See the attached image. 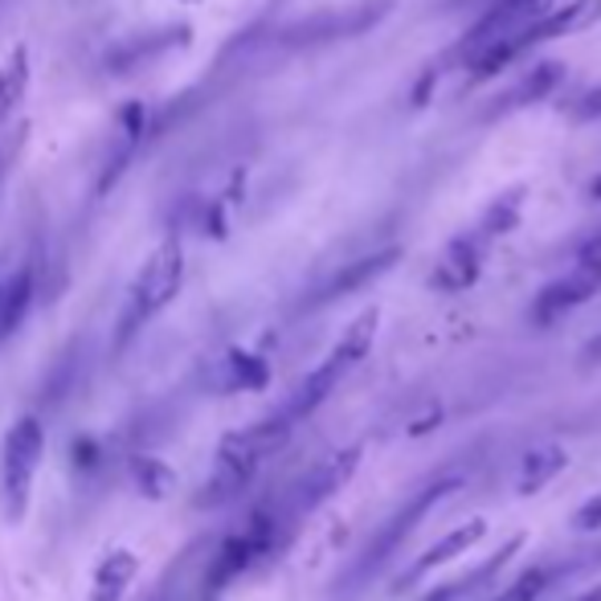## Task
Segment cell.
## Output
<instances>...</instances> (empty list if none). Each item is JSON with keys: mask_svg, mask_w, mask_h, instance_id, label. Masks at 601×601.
Masks as SVG:
<instances>
[{"mask_svg": "<svg viewBox=\"0 0 601 601\" xmlns=\"http://www.w3.org/2000/svg\"><path fill=\"white\" fill-rule=\"evenodd\" d=\"M515 221H520V188L500 200H491V209L483 214V221H479V234H483V238H500V234H512Z\"/></svg>", "mask_w": 601, "mask_h": 601, "instance_id": "22", "label": "cell"}, {"mask_svg": "<svg viewBox=\"0 0 601 601\" xmlns=\"http://www.w3.org/2000/svg\"><path fill=\"white\" fill-rule=\"evenodd\" d=\"M520 544H524V536L508 540V544H503V549L495 552V556H491V561L483 564V569H475V573L463 577V581H451V585H439V589H434V593H426V598H422V601H454V598H463V593H471V589H479V585H483V581H487L491 573H500L503 564L512 561L515 552H520Z\"/></svg>", "mask_w": 601, "mask_h": 601, "instance_id": "18", "label": "cell"}, {"mask_svg": "<svg viewBox=\"0 0 601 601\" xmlns=\"http://www.w3.org/2000/svg\"><path fill=\"white\" fill-rule=\"evenodd\" d=\"M483 532H487V524H483L479 515H475V520H466V524H459L454 532H446L434 549H426L414 564H410V573L401 577V585H414V581H422V577L439 573V569H446L451 561H459L463 552H471L479 540H483Z\"/></svg>", "mask_w": 601, "mask_h": 601, "instance_id": "8", "label": "cell"}, {"mask_svg": "<svg viewBox=\"0 0 601 601\" xmlns=\"http://www.w3.org/2000/svg\"><path fill=\"white\" fill-rule=\"evenodd\" d=\"M601 290V258H585L581 266H573L569 275H561L556 283L540 290L536 303H532V319L536 324H552L561 319L564 312H573L581 303H589Z\"/></svg>", "mask_w": 601, "mask_h": 601, "instance_id": "5", "label": "cell"}, {"mask_svg": "<svg viewBox=\"0 0 601 601\" xmlns=\"http://www.w3.org/2000/svg\"><path fill=\"white\" fill-rule=\"evenodd\" d=\"M573 528L577 532H593V528H601V495H593V500H585L577 508Z\"/></svg>", "mask_w": 601, "mask_h": 601, "instance_id": "24", "label": "cell"}, {"mask_svg": "<svg viewBox=\"0 0 601 601\" xmlns=\"http://www.w3.org/2000/svg\"><path fill=\"white\" fill-rule=\"evenodd\" d=\"M270 364L250 352H226V361L217 364V385L226 393H246V388H266Z\"/></svg>", "mask_w": 601, "mask_h": 601, "instance_id": "15", "label": "cell"}, {"mask_svg": "<svg viewBox=\"0 0 601 601\" xmlns=\"http://www.w3.org/2000/svg\"><path fill=\"white\" fill-rule=\"evenodd\" d=\"M564 463H569L564 446H552V442L532 446V454L524 459V471H520V495H532V491L549 487L552 479L564 471Z\"/></svg>", "mask_w": 601, "mask_h": 601, "instance_id": "17", "label": "cell"}, {"mask_svg": "<svg viewBox=\"0 0 601 601\" xmlns=\"http://www.w3.org/2000/svg\"><path fill=\"white\" fill-rule=\"evenodd\" d=\"M601 17V0H573V4H561V9H549L540 17L536 26L528 29V46H540V41L564 38V33H577V29L593 26Z\"/></svg>", "mask_w": 601, "mask_h": 601, "instance_id": "11", "label": "cell"}, {"mask_svg": "<svg viewBox=\"0 0 601 601\" xmlns=\"http://www.w3.org/2000/svg\"><path fill=\"white\" fill-rule=\"evenodd\" d=\"M344 373H348V368H344L336 356H327V361L319 364L315 373L303 376L299 388L290 393V401L283 405V410H278V414H287L290 422H303V417H312L315 410H319V405L327 401V393L339 385V376H344Z\"/></svg>", "mask_w": 601, "mask_h": 601, "instance_id": "10", "label": "cell"}, {"mask_svg": "<svg viewBox=\"0 0 601 601\" xmlns=\"http://www.w3.org/2000/svg\"><path fill=\"white\" fill-rule=\"evenodd\" d=\"M549 9H552L549 0H495L487 13L475 21V29L466 33V53L487 46V41L520 38V33H528Z\"/></svg>", "mask_w": 601, "mask_h": 601, "instance_id": "6", "label": "cell"}, {"mask_svg": "<svg viewBox=\"0 0 601 601\" xmlns=\"http://www.w3.org/2000/svg\"><path fill=\"white\" fill-rule=\"evenodd\" d=\"M373 339H376V312H364L361 319H352L348 332L339 336V344L332 348V356H336L344 368H352V364H361L364 356H368Z\"/></svg>", "mask_w": 601, "mask_h": 601, "instance_id": "20", "label": "cell"}, {"mask_svg": "<svg viewBox=\"0 0 601 601\" xmlns=\"http://www.w3.org/2000/svg\"><path fill=\"white\" fill-rule=\"evenodd\" d=\"M180 283H185V250L176 242H164L131 283V299H127V312L119 319V344L136 336L156 312H164L180 290Z\"/></svg>", "mask_w": 601, "mask_h": 601, "instance_id": "1", "label": "cell"}, {"mask_svg": "<svg viewBox=\"0 0 601 601\" xmlns=\"http://www.w3.org/2000/svg\"><path fill=\"white\" fill-rule=\"evenodd\" d=\"M401 258V250L397 246H388V250H381V254H368V258H361V263H352V266H344L332 283H327L319 295H315V303H332V299H339V295H352V290H361L364 283H373V278H381L388 270V266L397 263Z\"/></svg>", "mask_w": 601, "mask_h": 601, "instance_id": "13", "label": "cell"}, {"mask_svg": "<svg viewBox=\"0 0 601 601\" xmlns=\"http://www.w3.org/2000/svg\"><path fill=\"white\" fill-rule=\"evenodd\" d=\"M564 78V66L561 62H540V66H532L520 82H515L503 99H495L500 107L491 115H508V111H520V107H532V102H540V99H549L552 90H556V82Z\"/></svg>", "mask_w": 601, "mask_h": 601, "instance_id": "12", "label": "cell"}, {"mask_svg": "<svg viewBox=\"0 0 601 601\" xmlns=\"http://www.w3.org/2000/svg\"><path fill=\"white\" fill-rule=\"evenodd\" d=\"M552 585V569H528V573H520L512 581V585L503 589L500 598H491V601H540V593Z\"/></svg>", "mask_w": 601, "mask_h": 601, "instance_id": "23", "label": "cell"}, {"mask_svg": "<svg viewBox=\"0 0 601 601\" xmlns=\"http://www.w3.org/2000/svg\"><path fill=\"white\" fill-rule=\"evenodd\" d=\"M46 454V430L38 417H21L9 426L4 442H0V495L13 520H21V512L29 508V487Z\"/></svg>", "mask_w": 601, "mask_h": 601, "instance_id": "2", "label": "cell"}, {"mask_svg": "<svg viewBox=\"0 0 601 601\" xmlns=\"http://www.w3.org/2000/svg\"><path fill=\"white\" fill-rule=\"evenodd\" d=\"M585 361H598V364H601V336H593V339L585 344Z\"/></svg>", "mask_w": 601, "mask_h": 601, "instance_id": "26", "label": "cell"}, {"mask_svg": "<svg viewBox=\"0 0 601 601\" xmlns=\"http://www.w3.org/2000/svg\"><path fill=\"white\" fill-rule=\"evenodd\" d=\"M459 483H463V479L459 475H439V479H430L426 487L417 491L414 500L405 503V508H397V512L388 515V524L381 528V532H376L373 540H368V549L361 552V561H356V569H352L348 573V585H361L364 577L368 573H376V569H381V564L388 561V556H393V552L401 549V540L410 536V532H414L417 524H422V520H426L430 512H434V503L442 500V495H451L454 487H459Z\"/></svg>", "mask_w": 601, "mask_h": 601, "instance_id": "3", "label": "cell"}, {"mask_svg": "<svg viewBox=\"0 0 601 601\" xmlns=\"http://www.w3.org/2000/svg\"><path fill=\"white\" fill-rule=\"evenodd\" d=\"M263 466V454L246 439V430L238 434H226L217 442V459H214V475H209V487L200 495V503H229L238 491L250 487V479L258 475Z\"/></svg>", "mask_w": 601, "mask_h": 601, "instance_id": "4", "label": "cell"}, {"mask_svg": "<svg viewBox=\"0 0 601 601\" xmlns=\"http://www.w3.org/2000/svg\"><path fill=\"white\" fill-rule=\"evenodd\" d=\"M356 466H361V446H344V451L327 454L324 463L315 466L312 475L299 483V491H295V512H312V508H319L324 500H332L352 479Z\"/></svg>", "mask_w": 601, "mask_h": 601, "instance_id": "7", "label": "cell"}, {"mask_svg": "<svg viewBox=\"0 0 601 601\" xmlns=\"http://www.w3.org/2000/svg\"><path fill=\"white\" fill-rule=\"evenodd\" d=\"M577 601H601V585L598 589H589V593H581Z\"/></svg>", "mask_w": 601, "mask_h": 601, "instance_id": "27", "label": "cell"}, {"mask_svg": "<svg viewBox=\"0 0 601 601\" xmlns=\"http://www.w3.org/2000/svg\"><path fill=\"white\" fill-rule=\"evenodd\" d=\"M483 234L475 238H454L451 250L442 254V263L434 266L430 283L439 290H466L479 278V266H483Z\"/></svg>", "mask_w": 601, "mask_h": 601, "instance_id": "9", "label": "cell"}, {"mask_svg": "<svg viewBox=\"0 0 601 601\" xmlns=\"http://www.w3.org/2000/svg\"><path fill=\"white\" fill-rule=\"evenodd\" d=\"M29 303H33V270L21 266L17 275L4 278V290H0V339L17 332V324L29 312Z\"/></svg>", "mask_w": 601, "mask_h": 601, "instance_id": "16", "label": "cell"}, {"mask_svg": "<svg viewBox=\"0 0 601 601\" xmlns=\"http://www.w3.org/2000/svg\"><path fill=\"white\" fill-rule=\"evenodd\" d=\"M26 87H29V50L17 46V50L4 58V66H0V119L26 99Z\"/></svg>", "mask_w": 601, "mask_h": 601, "instance_id": "19", "label": "cell"}, {"mask_svg": "<svg viewBox=\"0 0 601 601\" xmlns=\"http://www.w3.org/2000/svg\"><path fill=\"white\" fill-rule=\"evenodd\" d=\"M136 573H139V556L131 549L107 552V561H102L99 573H95V598L90 601H124L127 585L136 581Z\"/></svg>", "mask_w": 601, "mask_h": 601, "instance_id": "14", "label": "cell"}, {"mask_svg": "<svg viewBox=\"0 0 601 601\" xmlns=\"http://www.w3.org/2000/svg\"><path fill=\"white\" fill-rule=\"evenodd\" d=\"M589 197H601V185L593 180V188H589Z\"/></svg>", "mask_w": 601, "mask_h": 601, "instance_id": "28", "label": "cell"}, {"mask_svg": "<svg viewBox=\"0 0 601 601\" xmlns=\"http://www.w3.org/2000/svg\"><path fill=\"white\" fill-rule=\"evenodd\" d=\"M131 479H136L139 495H148V500H164V495L176 487L173 466L160 463V459H151V454H139V459H131Z\"/></svg>", "mask_w": 601, "mask_h": 601, "instance_id": "21", "label": "cell"}, {"mask_svg": "<svg viewBox=\"0 0 601 601\" xmlns=\"http://www.w3.org/2000/svg\"><path fill=\"white\" fill-rule=\"evenodd\" d=\"M598 115H601V87H593V90H585V95L577 99L573 119H581V124H585V119H598Z\"/></svg>", "mask_w": 601, "mask_h": 601, "instance_id": "25", "label": "cell"}]
</instances>
